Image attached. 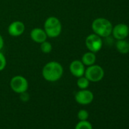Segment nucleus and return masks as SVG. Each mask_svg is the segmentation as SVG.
Returning a JSON list of instances; mask_svg holds the SVG:
<instances>
[{"label": "nucleus", "instance_id": "ddd939ff", "mask_svg": "<svg viewBox=\"0 0 129 129\" xmlns=\"http://www.w3.org/2000/svg\"><path fill=\"white\" fill-rule=\"evenodd\" d=\"M116 49L121 54H127L129 52V45L128 42L125 40H117L116 44Z\"/></svg>", "mask_w": 129, "mask_h": 129}, {"label": "nucleus", "instance_id": "1a4fd4ad", "mask_svg": "<svg viewBox=\"0 0 129 129\" xmlns=\"http://www.w3.org/2000/svg\"><path fill=\"white\" fill-rule=\"evenodd\" d=\"M70 72L72 75L76 78H80L84 75L85 72V66L80 60H74L71 62L69 66Z\"/></svg>", "mask_w": 129, "mask_h": 129}, {"label": "nucleus", "instance_id": "f257e3e1", "mask_svg": "<svg viewBox=\"0 0 129 129\" xmlns=\"http://www.w3.org/2000/svg\"><path fill=\"white\" fill-rule=\"evenodd\" d=\"M63 75V67L61 64L55 61H52L45 64L42 70L43 78L49 82L58 81Z\"/></svg>", "mask_w": 129, "mask_h": 129}, {"label": "nucleus", "instance_id": "f3484780", "mask_svg": "<svg viewBox=\"0 0 129 129\" xmlns=\"http://www.w3.org/2000/svg\"><path fill=\"white\" fill-rule=\"evenodd\" d=\"M77 116H78V118L79 119V121H86L89 118V113L85 109H81L78 111Z\"/></svg>", "mask_w": 129, "mask_h": 129}, {"label": "nucleus", "instance_id": "f03ea898", "mask_svg": "<svg viewBox=\"0 0 129 129\" xmlns=\"http://www.w3.org/2000/svg\"><path fill=\"white\" fill-rule=\"evenodd\" d=\"M92 30L94 34L100 37H108L112 34L113 26L112 23L106 18H96L92 23Z\"/></svg>", "mask_w": 129, "mask_h": 129}, {"label": "nucleus", "instance_id": "0eeeda50", "mask_svg": "<svg viewBox=\"0 0 129 129\" xmlns=\"http://www.w3.org/2000/svg\"><path fill=\"white\" fill-rule=\"evenodd\" d=\"M93 93L87 89L78 91L75 95V101L81 105H88L93 100Z\"/></svg>", "mask_w": 129, "mask_h": 129}, {"label": "nucleus", "instance_id": "dca6fc26", "mask_svg": "<svg viewBox=\"0 0 129 129\" xmlns=\"http://www.w3.org/2000/svg\"><path fill=\"white\" fill-rule=\"evenodd\" d=\"M40 49L43 53H49L52 49V46L50 43L46 40L40 43Z\"/></svg>", "mask_w": 129, "mask_h": 129}, {"label": "nucleus", "instance_id": "6e6552de", "mask_svg": "<svg viewBox=\"0 0 129 129\" xmlns=\"http://www.w3.org/2000/svg\"><path fill=\"white\" fill-rule=\"evenodd\" d=\"M112 34L117 40H125L129 34V27L125 24H118L112 28Z\"/></svg>", "mask_w": 129, "mask_h": 129}, {"label": "nucleus", "instance_id": "2eb2a0df", "mask_svg": "<svg viewBox=\"0 0 129 129\" xmlns=\"http://www.w3.org/2000/svg\"><path fill=\"white\" fill-rule=\"evenodd\" d=\"M75 129H93V126L87 120L79 121V122L75 125Z\"/></svg>", "mask_w": 129, "mask_h": 129}, {"label": "nucleus", "instance_id": "a211bd4d", "mask_svg": "<svg viewBox=\"0 0 129 129\" xmlns=\"http://www.w3.org/2000/svg\"><path fill=\"white\" fill-rule=\"evenodd\" d=\"M6 64H7V61H6V56L1 51H0V72L5 69Z\"/></svg>", "mask_w": 129, "mask_h": 129}, {"label": "nucleus", "instance_id": "20e7f679", "mask_svg": "<svg viewBox=\"0 0 129 129\" xmlns=\"http://www.w3.org/2000/svg\"><path fill=\"white\" fill-rule=\"evenodd\" d=\"M104 70L98 64H92L90 66H87L85 69L84 77L87 78L90 82H99L104 77Z\"/></svg>", "mask_w": 129, "mask_h": 129}, {"label": "nucleus", "instance_id": "9d476101", "mask_svg": "<svg viewBox=\"0 0 129 129\" xmlns=\"http://www.w3.org/2000/svg\"><path fill=\"white\" fill-rule=\"evenodd\" d=\"M25 30V25L22 21H15L11 23L8 27L9 34L14 37L21 36Z\"/></svg>", "mask_w": 129, "mask_h": 129}, {"label": "nucleus", "instance_id": "39448f33", "mask_svg": "<svg viewBox=\"0 0 129 129\" xmlns=\"http://www.w3.org/2000/svg\"><path fill=\"white\" fill-rule=\"evenodd\" d=\"M28 81L27 80L21 75H16L11 79L10 87L11 89L16 93H21L26 92L28 89Z\"/></svg>", "mask_w": 129, "mask_h": 129}, {"label": "nucleus", "instance_id": "7ed1b4c3", "mask_svg": "<svg viewBox=\"0 0 129 129\" xmlns=\"http://www.w3.org/2000/svg\"><path fill=\"white\" fill-rule=\"evenodd\" d=\"M44 30L48 37H57L61 34V24L57 18L53 16L49 17L44 23Z\"/></svg>", "mask_w": 129, "mask_h": 129}, {"label": "nucleus", "instance_id": "9b49d317", "mask_svg": "<svg viewBox=\"0 0 129 129\" xmlns=\"http://www.w3.org/2000/svg\"><path fill=\"white\" fill-rule=\"evenodd\" d=\"M47 37H48L45 32V30L41 28H38V27L34 28L30 32L31 40L38 43H41L46 41Z\"/></svg>", "mask_w": 129, "mask_h": 129}, {"label": "nucleus", "instance_id": "6ab92c4d", "mask_svg": "<svg viewBox=\"0 0 129 129\" xmlns=\"http://www.w3.org/2000/svg\"><path fill=\"white\" fill-rule=\"evenodd\" d=\"M20 94H21V100H22L23 101L26 102V101H27V100H29V95H28V93H27V91H26V92H24V93H20Z\"/></svg>", "mask_w": 129, "mask_h": 129}, {"label": "nucleus", "instance_id": "423d86ee", "mask_svg": "<svg viewBox=\"0 0 129 129\" xmlns=\"http://www.w3.org/2000/svg\"><path fill=\"white\" fill-rule=\"evenodd\" d=\"M85 44L89 51L96 53L102 49L103 43L102 37L96 34H91L86 38Z\"/></svg>", "mask_w": 129, "mask_h": 129}, {"label": "nucleus", "instance_id": "4468645a", "mask_svg": "<svg viewBox=\"0 0 129 129\" xmlns=\"http://www.w3.org/2000/svg\"><path fill=\"white\" fill-rule=\"evenodd\" d=\"M89 84H90L89 80L87 78H85L84 76L78 78V79L77 81V85L81 90L87 89L89 87Z\"/></svg>", "mask_w": 129, "mask_h": 129}, {"label": "nucleus", "instance_id": "412c9836", "mask_svg": "<svg viewBox=\"0 0 129 129\" xmlns=\"http://www.w3.org/2000/svg\"><path fill=\"white\" fill-rule=\"evenodd\" d=\"M128 45H129V42H128Z\"/></svg>", "mask_w": 129, "mask_h": 129}, {"label": "nucleus", "instance_id": "aec40b11", "mask_svg": "<svg viewBox=\"0 0 129 129\" xmlns=\"http://www.w3.org/2000/svg\"><path fill=\"white\" fill-rule=\"evenodd\" d=\"M4 46V40L2 37V35L0 34V51H1V49L3 48Z\"/></svg>", "mask_w": 129, "mask_h": 129}, {"label": "nucleus", "instance_id": "f8f14e48", "mask_svg": "<svg viewBox=\"0 0 129 129\" xmlns=\"http://www.w3.org/2000/svg\"><path fill=\"white\" fill-rule=\"evenodd\" d=\"M96 60V57L95 53L90 51L84 53L81 58V61L86 66H90L92 64H94Z\"/></svg>", "mask_w": 129, "mask_h": 129}]
</instances>
